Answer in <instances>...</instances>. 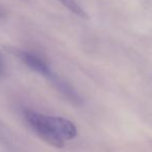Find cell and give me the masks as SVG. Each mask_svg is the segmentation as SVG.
Returning <instances> with one entry per match:
<instances>
[{
	"mask_svg": "<svg viewBox=\"0 0 152 152\" xmlns=\"http://www.w3.org/2000/svg\"><path fill=\"white\" fill-rule=\"evenodd\" d=\"M11 52L13 54L17 55L18 58L23 61L29 69L41 74V75L45 76L47 79L53 73L50 70V68H49V66L47 65L46 61L39 55L34 54V53L28 52V51H22L19 50V49H11Z\"/></svg>",
	"mask_w": 152,
	"mask_h": 152,
	"instance_id": "2",
	"label": "cell"
},
{
	"mask_svg": "<svg viewBox=\"0 0 152 152\" xmlns=\"http://www.w3.org/2000/svg\"><path fill=\"white\" fill-rule=\"evenodd\" d=\"M24 118L40 139L55 148H63L65 140H73L77 135L75 124L63 117L46 116L25 110Z\"/></svg>",
	"mask_w": 152,
	"mask_h": 152,
	"instance_id": "1",
	"label": "cell"
},
{
	"mask_svg": "<svg viewBox=\"0 0 152 152\" xmlns=\"http://www.w3.org/2000/svg\"><path fill=\"white\" fill-rule=\"evenodd\" d=\"M4 74H5V65H4V61H3L2 56L0 54V77H2Z\"/></svg>",
	"mask_w": 152,
	"mask_h": 152,
	"instance_id": "5",
	"label": "cell"
},
{
	"mask_svg": "<svg viewBox=\"0 0 152 152\" xmlns=\"http://www.w3.org/2000/svg\"><path fill=\"white\" fill-rule=\"evenodd\" d=\"M48 79L70 102H72L73 104H76V105H78V104L81 103V99L78 96V94L76 93L75 90H74L67 81L61 79L59 76H57L56 74H54V73L51 74Z\"/></svg>",
	"mask_w": 152,
	"mask_h": 152,
	"instance_id": "3",
	"label": "cell"
},
{
	"mask_svg": "<svg viewBox=\"0 0 152 152\" xmlns=\"http://www.w3.org/2000/svg\"><path fill=\"white\" fill-rule=\"evenodd\" d=\"M57 1L61 2L66 9H68L74 15L78 16L79 18H83V19H89V16H88L87 12L78 3L76 2L75 0H57Z\"/></svg>",
	"mask_w": 152,
	"mask_h": 152,
	"instance_id": "4",
	"label": "cell"
}]
</instances>
